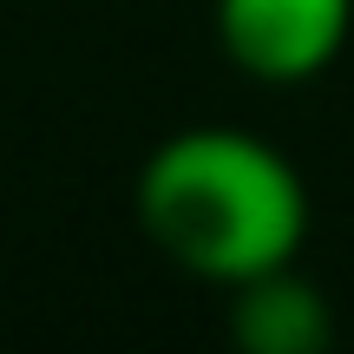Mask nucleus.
<instances>
[{"label": "nucleus", "instance_id": "obj_3", "mask_svg": "<svg viewBox=\"0 0 354 354\" xmlns=\"http://www.w3.org/2000/svg\"><path fill=\"white\" fill-rule=\"evenodd\" d=\"M230 342L243 354H322L335 342V308L295 263L230 282Z\"/></svg>", "mask_w": 354, "mask_h": 354}, {"label": "nucleus", "instance_id": "obj_1", "mask_svg": "<svg viewBox=\"0 0 354 354\" xmlns=\"http://www.w3.org/2000/svg\"><path fill=\"white\" fill-rule=\"evenodd\" d=\"M138 223L177 269L216 282H250L295 263L308 236V184L269 138L236 125L171 131L138 165Z\"/></svg>", "mask_w": 354, "mask_h": 354}, {"label": "nucleus", "instance_id": "obj_2", "mask_svg": "<svg viewBox=\"0 0 354 354\" xmlns=\"http://www.w3.org/2000/svg\"><path fill=\"white\" fill-rule=\"evenodd\" d=\"M216 46L263 86H302L342 59L354 0H216Z\"/></svg>", "mask_w": 354, "mask_h": 354}]
</instances>
